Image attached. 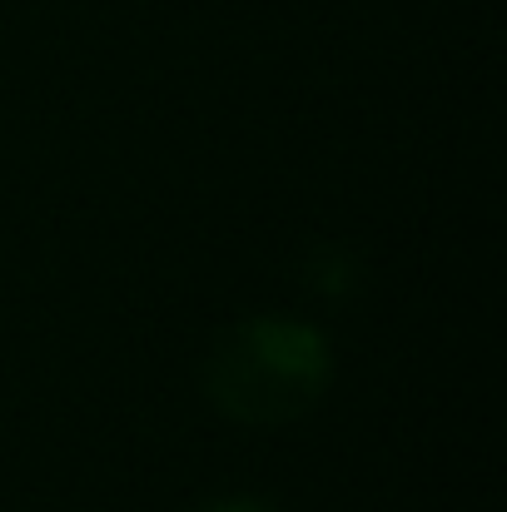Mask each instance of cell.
<instances>
[{
    "instance_id": "obj_1",
    "label": "cell",
    "mask_w": 507,
    "mask_h": 512,
    "mask_svg": "<svg viewBox=\"0 0 507 512\" xmlns=\"http://www.w3.org/2000/svg\"><path fill=\"white\" fill-rule=\"evenodd\" d=\"M334 378L329 339L299 319H244L209 348L204 393L244 428H284L304 418Z\"/></svg>"
},
{
    "instance_id": "obj_2",
    "label": "cell",
    "mask_w": 507,
    "mask_h": 512,
    "mask_svg": "<svg viewBox=\"0 0 507 512\" xmlns=\"http://www.w3.org/2000/svg\"><path fill=\"white\" fill-rule=\"evenodd\" d=\"M199 512H274L269 503H259V498H219V503H209V508Z\"/></svg>"
}]
</instances>
